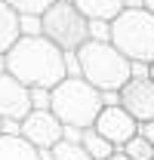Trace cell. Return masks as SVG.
<instances>
[{
	"label": "cell",
	"instance_id": "cell-9",
	"mask_svg": "<svg viewBox=\"0 0 154 160\" xmlns=\"http://www.w3.org/2000/svg\"><path fill=\"white\" fill-rule=\"evenodd\" d=\"M120 105L139 123L154 120V80L151 77H130L120 86Z\"/></svg>",
	"mask_w": 154,
	"mask_h": 160
},
{
	"label": "cell",
	"instance_id": "cell-3",
	"mask_svg": "<svg viewBox=\"0 0 154 160\" xmlns=\"http://www.w3.org/2000/svg\"><path fill=\"white\" fill-rule=\"evenodd\" d=\"M102 92L83 77H65L62 83L53 86V105L49 111L56 114L65 126H77L86 129L93 126L96 117L102 114Z\"/></svg>",
	"mask_w": 154,
	"mask_h": 160
},
{
	"label": "cell",
	"instance_id": "cell-15",
	"mask_svg": "<svg viewBox=\"0 0 154 160\" xmlns=\"http://www.w3.org/2000/svg\"><path fill=\"white\" fill-rule=\"evenodd\" d=\"M123 154H126L130 160H154V145H151L148 139H142V136L136 132L133 139L123 145Z\"/></svg>",
	"mask_w": 154,
	"mask_h": 160
},
{
	"label": "cell",
	"instance_id": "cell-18",
	"mask_svg": "<svg viewBox=\"0 0 154 160\" xmlns=\"http://www.w3.org/2000/svg\"><path fill=\"white\" fill-rule=\"evenodd\" d=\"M19 28L25 37H37V34H43L40 31V16H19Z\"/></svg>",
	"mask_w": 154,
	"mask_h": 160
},
{
	"label": "cell",
	"instance_id": "cell-2",
	"mask_svg": "<svg viewBox=\"0 0 154 160\" xmlns=\"http://www.w3.org/2000/svg\"><path fill=\"white\" fill-rule=\"evenodd\" d=\"M77 62H80V77L93 83L99 92H120L133 68V62L111 40H86L77 49Z\"/></svg>",
	"mask_w": 154,
	"mask_h": 160
},
{
	"label": "cell",
	"instance_id": "cell-17",
	"mask_svg": "<svg viewBox=\"0 0 154 160\" xmlns=\"http://www.w3.org/2000/svg\"><path fill=\"white\" fill-rule=\"evenodd\" d=\"M49 105H53V89L34 86L31 89V111H49Z\"/></svg>",
	"mask_w": 154,
	"mask_h": 160
},
{
	"label": "cell",
	"instance_id": "cell-6",
	"mask_svg": "<svg viewBox=\"0 0 154 160\" xmlns=\"http://www.w3.org/2000/svg\"><path fill=\"white\" fill-rule=\"evenodd\" d=\"M19 136H25L34 148L46 151V148H53V145L62 142L65 123H62L53 111H31V114L19 123Z\"/></svg>",
	"mask_w": 154,
	"mask_h": 160
},
{
	"label": "cell",
	"instance_id": "cell-20",
	"mask_svg": "<svg viewBox=\"0 0 154 160\" xmlns=\"http://www.w3.org/2000/svg\"><path fill=\"white\" fill-rule=\"evenodd\" d=\"M139 136L142 139H148L154 145V120H145V123H139Z\"/></svg>",
	"mask_w": 154,
	"mask_h": 160
},
{
	"label": "cell",
	"instance_id": "cell-21",
	"mask_svg": "<svg viewBox=\"0 0 154 160\" xmlns=\"http://www.w3.org/2000/svg\"><path fill=\"white\" fill-rule=\"evenodd\" d=\"M108 160H130V157L123 154V148H117V151H114V154H111V157H108Z\"/></svg>",
	"mask_w": 154,
	"mask_h": 160
},
{
	"label": "cell",
	"instance_id": "cell-4",
	"mask_svg": "<svg viewBox=\"0 0 154 160\" xmlns=\"http://www.w3.org/2000/svg\"><path fill=\"white\" fill-rule=\"evenodd\" d=\"M111 43L130 62H154V16L142 9H123L111 19Z\"/></svg>",
	"mask_w": 154,
	"mask_h": 160
},
{
	"label": "cell",
	"instance_id": "cell-5",
	"mask_svg": "<svg viewBox=\"0 0 154 160\" xmlns=\"http://www.w3.org/2000/svg\"><path fill=\"white\" fill-rule=\"evenodd\" d=\"M40 31H43L46 40H53L59 49L77 52L90 40V19L77 9L71 0H56L40 16Z\"/></svg>",
	"mask_w": 154,
	"mask_h": 160
},
{
	"label": "cell",
	"instance_id": "cell-23",
	"mask_svg": "<svg viewBox=\"0 0 154 160\" xmlns=\"http://www.w3.org/2000/svg\"><path fill=\"white\" fill-rule=\"evenodd\" d=\"M148 77H151V80H154V62H151V71H148Z\"/></svg>",
	"mask_w": 154,
	"mask_h": 160
},
{
	"label": "cell",
	"instance_id": "cell-22",
	"mask_svg": "<svg viewBox=\"0 0 154 160\" xmlns=\"http://www.w3.org/2000/svg\"><path fill=\"white\" fill-rule=\"evenodd\" d=\"M145 9H148V12L154 16V0H145Z\"/></svg>",
	"mask_w": 154,
	"mask_h": 160
},
{
	"label": "cell",
	"instance_id": "cell-8",
	"mask_svg": "<svg viewBox=\"0 0 154 160\" xmlns=\"http://www.w3.org/2000/svg\"><path fill=\"white\" fill-rule=\"evenodd\" d=\"M28 114H31V89L9 71H3L0 74V117L22 123Z\"/></svg>",
	"mask_w": 154,
	"mask_h": 160
},
{
	"label": "cell",
	"instance_id": "cell-1",
	"mask_svg": "<svg viewBox=\"0 0 154 160\" xmlns=\"http://www.w3.org/2000/svg\"><path fill=\"white\" fill-rule=\"evenodd\" d=\"M6 71L16 80H22L28 89H34V86L53 89L56 83H62L68 77L65 49H59L56 43L46 40L43 34H37V37H25L22 34L6 49Z\"/></svg>",
	"mask_w": 154,
	"mask_h": 160
},
{
	"label": "cell",
	"instance_id": "cell-11",
	"mask_svg": "<svg viewBox=\"0 0 154 160\" xmlns=\"http://www.w3.org/2000/svg\"><path fill=\"white\" fill-rule=\"evenodd\" d=\"M71 3H74L90 22H96V19L99 22H111L114 16H120L123 6H126L123 0H71Z\"/></svg>",
	"mask_w": 154,
	"mask_h": 160
},
{
	"label": "cell",
	"instance_id": "cell-12",
	"mask_svg": "<svg viewBox=\"0 0 154 160\" xmlns=\"http://www.w3.org/2000/svg\"><path fill=\"white\" fill-rule=\"evenodd\" d=\"M22 37V28H19V12L0 0V56H6V49Z\"/></svg>",
	"mask_w": 154,
	"mask_h": 160
},
{
	"label": "cell",
	"instance_id": "cell-13",
	"mask_svg": "<svg viewBox=\"0 0 154 160\" xmlns=\"http://www.w3.org/2000/svg\"><path fill=\"white\" fill-rule=\"evenodd\" d=\"M80 145L86 148V154H90L93 160H108V157L117 151V148H114L108 139H105L102 132H99L96 126H86V129L80 132Z\"/></svg>",
	"mask_w": 154,
	"mask_h": 160
},
{
	"label": "cell",
	"instance_id": "cell-19",
	"mask_svg": "<svg viewBox=\"0 0 154 160\" xmlns=\"http://www.w3.org/2000/svg\"><path fill=\"white\" fill-rule=\"evenodd\" d=\"M90 40H111V22H90Z\"/></svg>",
	"mask_w": 154,
	"mask_h": 160
},
{
	"label": "cell",
	"instance_id": "cell-16",
	"mask_svg": "<svg viewBox=\"0 0 154 160\" xmlns=\"http://www.w3.org/2000/svg\"><path fill=\"white\" fill-rule=\"evenodd\" d=\"M6 3H9L19 16H43L56 0H6Z\"/></svg>",
	"mask_w": 154,
	"mask_h": 160
},
{
	"label": "cell",
	"instance_id": "cell-14",
	"mask_svg": "<svg viewBox=\"0 0 154 160\" xmlns=\"http://www.w3.org/2000/svg\"><path fill=\"white\" fill-rule=\"evenodd\" d=\"M49 160H93V157L86 154V148H83L80 142L62 139L59 145H53V148H49Z\"/></svg>",
	"mask_w": 154,
	"mask_h": 160
},
{
	"label": "cell",
	"instance_id": "cell-24",
	"mask_svg": "<svg viewBox=\"0 0 154 160\" xmlns=\"http://www.w3.org/2000/svg\"><path fill=\"white\" fill-rule=\"evenodd\" d=\"M0 132H3V117H0Z\"/></svg>",
	"mask_w": 154,
	"mask_h": 160
},
{
	"label": "cell",
	"instance_id": "cell-10",
	"mask_svg": "<svg viewBox=\"0 0 154 160\" xmlns=\"http://www.w3.org/2000/svg\"><path fill=\"white\" fill-rule=\"evenodd\" d=\"M0 160H43L40 148L19 136V132H0Z\"/></svg>",
	"mask_w": 154,
	"mask_h": 160
},
{
	"label": "cell",
	"instance_id": "cell-7",
	"mask_svg": "<svg viewBox=\"0 0 154 160\" xmlns=\"http://www.w3.org/2000/svg\"><path fill=\"white\" fill-rule=\"evenodd\" d=\"M96 126L99 132L105 136V139L111 142L114 148H123L126 142L133 139L136 132H139V120L123 108V105H114V108H102V114L96 117Z\"/></svg>",
	"mask_w": 154,
	"mask_h": 160
}]
</instances>
